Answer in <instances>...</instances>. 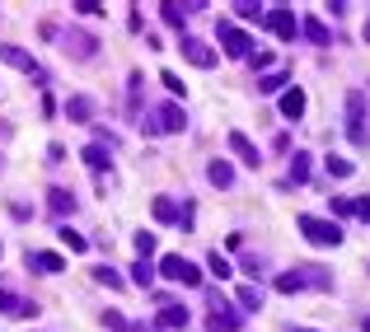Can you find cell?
Instances as JSON below:
<instances>
[{
    "mask_svg": "<svg viewBox=\"0 0 370 332\" xmlns=\"http://www.w3.org/2000/svg\"><path fill=\"white\" fill-rule=\"evenodd\" d=\"M56 239H61L71 253H89V239H84V234H76L71 225H61V230H56Z\"/></svg>",
    "mask_w": 370,
    "mask_h": 332,
    "instance_id": "cell-26",
    "label": "cell"
},
{
    "mask_svg": "<svg viewBox=\"0 0 370 332\" xmlns=\"http://www.w3.org/2000/svg\"><path fill=\"white\" fill-rule=\"evenodd\" d=\"M80 159H84L94 174H104L108 164H113V159H108V145H84V150H80Z\"/></svg>",
    "mask_w": 370,
    "mask_h": 332,
    "instance_id": "cell-21",
    "label": "cell"
},
{
    "mask_svg": "<svg viewBox=\"0 0 370 332\" xmlns=\"http://www.w3.org/2000/svg\"><path fill=\"white\" fill-rule=\"evenodd\" d=\"M0 61H5V66H14V71H24L28 80H47V71H43V66H38L24 47H0Z\"/></svg>",
    "mask_w": 370,
    "mask_h": 332,
    "instance_id": "cell-7",
    "label": "cell"
},
{
    "mask_svg": "<svg viewBox=\"0 0 370 332\" xmlns=\"http://www.w3.org/2000/svg\"><path fill=\"white\" fill-rule=\"evenodd\" d=\"M333 215H356V202L351 197H333Z\"/></svg>",
    "mask_w": 370,
    "mask_h": 332,
    "instance_id": "cell-36",
    "label": "cell"
},
{
    "mask_svg": "<svg viewBox=\"0 0 370 332\" xmlns=\"http://www.w3.org/2000/svg\"><path fill=\"white\" fill-rule=\"evenodd\" d=\"M347 136H351V145H370V131H366V94H361V89H351V94H347Z\"/></svg>",
    "mask_w": 370,
    "mask_h": 332,
    "instance_id": "cell-4",
    "label": "cell"
},
{
    "mask_svg": "<svg viewBox=\"0 0 370 332\" xmlns=\"http://www.w3.org/2000/svg\"><path fill=\"white\" fill-rule=\"evenodd\" d=\"M239 305L244 309H263V285H239Z\"/></svg>",
    "mask_w": 370,
    "mask_h": 332,
    "instance_id": "cell-30",
    "label": "cell"
},
{
    "mask_svg": "<svg viewBox=\"0 0 370 332\" xmlns=\"http://www.w3.org/2000/svg\"><path fill=\"white\" fill-rule=\"evenodd\" d=\"M356 215H361V220H370V197H356Z\"/></svg>",
    "mask_w": 370,
    "mask_h": 332,
    "instance_id": "cell-41",
    "label": "cell"
},
{
    "mask_svg": "<svg viewBox=\"0 0 370 332\" xmlns=\"http://www.w3.org/2000/svg\"><path fill=\"white\" fill-rule=\"evenodd\" d=\"M0 257H5V244H0Z\"/></svg>",
    "mask_w": 370,
    "mask_h": 332,
    "instance_id": "cell-45",
    "label": "cell"
},
{
    "mask_svg": "<svg viewBox=\"0 0 370 332\" xmlns=\"http://www.w3.org/2000/svg\"><path fill=\"white\" fill-rule=\"evenodd\" d=\"M178 51H183V56L192 61V66H197V71H211V66H216V51L207 47L202 38H183V43H178Z\"/></svg>",
    "mask_w": 370,
    "mask_h": 332,
    "instance_id": "cell-9",
    "label": "cell"
},
{
    "mask_svg": "<svg viewBox=\"0 0 370 332\" xmlns=\"http://www.w3.org/2000/svg\"><path fill=\"white\" fill-rule=\"evenodd\" d=\"M281 117H291V122L305 117V89H286L281 94Z\"/></svg>",
    "mask_w": 370,
    "mask_h": 332,
    "instance_id": "cell-15",
    "label": "cell"
},
{
    "mask_svg": "<svg viewBox=\"0 0 370 332\" xmlns=\"http://www.w3.org/2000/svg\"><path fill=\"white\" fill-rule=\"evenodd\" d=\"M159 84H164V89H169V94H183V80L174 75V71H164V75H159Z\"/></svg>",
    "mask_w": 370,
    "mask_h": 332,
    "instance_id": "cell-37",
    "label": "cell"
},
{
    "mask_svg": "<svg viewBox=\"0 0 370 332\" xmlns=\"http://www.w3.org/2000/svg\"><path fill=\"white\" fill-rule=\"evenodd\" d=\"M71 10H76V14H84V19H99V14H104V5H99V0H76Z\"/></svg>",
    "mask_w": 370,
    "mask_h": 332,
    "instance_id": "cell-34",
    "label": "cell"
},
{
    "mask_svg": "<svg viewBox=\"0 0 370 332\" xmlns=\"http://www.w3.org/2000/svg\"><path fill=\"white\" fill-rule=\"evenodd\" d=\"M187 323H192V318H187L183 305H164L159 309V328L164 332H178V328H187Z\"/></svg>",
    "mask_w": 370,
    "mask_h": 332,
    "instance_id": "cell-13",
    "label": "cell"
},
{
    "mask_svg": "<svg viewBox=\"0 0 370 332\" xmlns=\"http://www.w3.org/2000/svg\"><path fill=\"white\" fill-rule=\"evenodd\" d=\"M47 211H52V215H71V211H76V197H71L66 187H52V192H47Z\"/></svg>",
    "mask_w": 370,
    "mask_h": 332,
    "instance_id": "cell-19",
    "label": "cell"
},
{
    "mask_svg": "<svg viewBox=\"0 0 370 332\" xmlns=\"http://www.w3.org/2000/svg\"><path fill=\"white\" fill-rule=\"evenodd\" d=\"M14 305H19V300H14V295H10V290L0 285V313H14Z\"/></svg>",
    "mask_w": 370,
    "mask_h": 332,
    "instance_id": "cell-39",
    "label": "cell"
},
{
    "mask_svg": "<svg viewBox=\"0 0 370 332\" xmlns=\"http://www.w3.org/2000/svg\"><path fill=\"white\" fill-rule=\"evenodd\" d=\"M263 24L272 28V33H277L281 43H295V33H300V19H295L291 10H286V5H272V10H267V19H263Z\"/></svg>",
    "mask_w": 370,
    "mask_h": 332,
    "instance_id": "cell-6",
    "label": "cell"
},
{
    "mask_svg": "<svg viewBox=\"0 0 370 332\" xmlns=\"http://www.w3.org/2000/svg\"><path fill=\"white\" fill-rule=\"evenodd\" d=\"M159 276H164V281H178V285H192V290L202 285L197 262H187L183 253H164V257H159Z\"/></svg>",
    "mask_w": 370,
    "mask_h": 332,
    "instance_id": "cell-3",
    "label": "cell"
},
{
    "mask_svg": "<svg viewBox=\"0 0 370 332\" xmlns=\"http://www.w3.org/2000/svg\"><path fill=\"white\" fill-rule=\"evenodd\" d=\"M220 47H225V56H235V61H253V38L239 24H220Z\"/></svg>",
    "mask_w": 370,
    "mask_h": 332,
    "instance_id": "cell-5",
    "label": "cell"
},
{
    "mask_svg": "<svg viewBox=\"0 0 370 332\" xmlns=\"http://www.w3.org/2000/svg\"><path fill=\"white\" fill-rule=\"evenodd\" d=\"M28 267L43 272V276H56V272H66V257L61 253H28Z\"/></svg>",
    "mask_w": 370,
    "mask_h": 332,
    "instance_id": "cell-11",
    "label": "cell"
},
{
    "mask_svg": "<svg viewBox=\"0 0 370 332\" xmlns=\"http://www.w3.org/2000/svg\"><path fill=\"white\" fill-rule=\"evenodd\" d=\"M300 272H305V285H310V290H333V276H328L323 267H300Z\"/></svg>",
    "mask_w": 370,
    "mask_h": 332,
    "instance_id": "cell-28",
    "label": "cell"
},
{
    "mask_svg": "<svg viewBox=\"0 0 370 332\" xmlns=\"http://www.w3.org/2000/svg\"><path fill=\"white\" fill-rule=\"evenodd\" d=\"M207 328H211V332H239V328H244V313H235L230 305H216L211 318H207Z\"/></svg>",
    "mask_w": 370,
    "mask_h": 332,
    "instance_id": "cell-10",
    "label": "cell"
},
{
    "mask_svg": "<svg viewBox=\"0 0 370 332\" xmlns=\"http://www.w3.org/2000/svg\"><path fill=\"white\" fill-rule=\"evenodd\" d=\"M192 10H202V5H178V0H164V5H159V19H164L169 28H183V19L192 14Z\"/></svg>",
    "mask_w": 370,
    "mask_h": 332,
    "instance_id": "cell-12",
    "label": "cell"
},
{
    "mask_svg": "<svg viewBox=\"0 0 370 332\" xmlns=\"http://www.w3.org/2000/svg\"><path fill=\"white\" fill-rule=\"evenodd\" d=\"M323 169H328V178H351V174H356V164L343 159V154H328V159H323Z\"/></svg>",
    "mask_w": 370,
    "mask_h": 332,
    "instance_id": "cell-24",
    "label": "cell"
},
{
    "mask_svg": "<svg viewBox=\"0 0 370 332\" xmlns=\"http://www.w3.org/2000/svg\"><path fill=\"white\" fill-rule=\"evenodd\" d=\"M235 14L239 19H244V24H263L267 14H263V5H258V0H239L235 5Z\"/></svg>",
    "mask_w": 370,
    "mask_h": 332,
    "instance_id": "cell-27",
    "label": "cell"
},
{
    "mask_svg": "<svg viewBox=\"0 0 370 332\" xmlns=\"http://www.w3.org/2000/svg\"><path fill=\"white\" fill-rule=\"evenodd\" d=\"M286 84H291V75H286V71H272V75L258 80V94H286Z\"/></svg>",
    "mask_w": 370,
    "mask_h": 332,
    "instance_id": "cell-23",
    "label": "cell"
},
{
    "mask_svg": "<svg viewBox=\"0 0 370 332\" xmlns=\"http://www.w3.org/2000/svg\"><path fill=\"white\" fill-rule=\"evenodd\" d=\"M94 47H99V43H94L89 33H66V51H76L80 61H89V56H94Z\"/></svg>",
    "mask_w": 370,
    "mask_h": 332,
    "instance_id": "cell-17",
    "label": "cell"
},
{
    "mask_svg": "<svg viewBox=\"0 0 370 332\" xmlns=\"http://www.w3.org/2000/svg\"><path fill=\"white\" fill-rule=\"evenodd\" d=\"M291 332H314V328H291Z\"/></svg>",
    "mask_w": 370,
    "mask_h": 332,
    "instance_id": "cell-44",
    "label": "cell"
},
{
    "mask_svg": "<svg viewBox=\"0 0 370 332\" xmlns=\"http://www.w3.org/2000/svg\"><path fill=\"white\" fill-rule=\"evenodd\" d=\"M150 215H155L159 225H178V220H183V211L169 202V197H155V202H150Z\"/></svg>",
    "mask_w": 370,
    "mask_h": 332,
    "instance_id": "cell-14",
    "label": "cell"
},
{
    "mask_svg": "<svg viewBox=\"0 0 370 332\" xmlns=\"http://www.w3.org/2000/svg\"><path fill=\"white\" fill-rule=\"evenodd\" d=\"M104 328H108V332H132V323H127L117 309H108V313H104Z\"/></svg>",
    "mask_w": 370,
    "mask_h": 332,
    "instance_id": "cell-33",
    "label": "cell"
},
{
    "mask_svg": "<svg viewBox=\"0 0 370 332\" xmlns=\"http://www.w3.org/2000/svg\"><path fill=\"white\" fill-rule=\"evenodd\" d=\"M225 145H230V154H235L239 164H248V169H258V164H263L258 145H253V141H248L244 131H230V136H225Z\"/></svg>",
    "mask_w": 370,
    "mask_h": 332,
    "instance_id": "cell-8",
    "label": "cell"
},
{
    "mask_svg": "<svg viewBox=\"0 0 370 332\" xmlns=\"http://www.w3.org/2000/svg\"><path fill=\"white\" fill-rule=\"evenodd\" d=\"M94 281L108 285V290H122V285H127L122 276H117V272H113V267H94Z\"/></svg>",
    "mask_w": 370,
    "mask_h": 332,
    "instance_id": "cell-31",
    "label": "cell"
},
{
    "mask_svg": "<svg viewBox=\"0 0 370 332\" xmlns=\"http://www.w3.org/2000/svg\"><path fill=\"white\" fill-rule=\"evenodd\" d=\"M286 178H291V182H310V154H305V150L291 154V169H286Z\"/></svg>",
    "mask_w": 370,
    "mask_h": 332,
    "instance_id": "cell-25",
    "label": "cell"
},
{
    "mask_svg": "<svg viewBox=\"0 0 370 332\" xmlns=\"http://www.w3.org/2000/svg\"><path fill=\"white\" fill-rule=\"evenodd\" d=\"M361 328H366V332H370V313H366V318H361Z\"/></svg>",
    "mask_w": 370,
    "mask_h": 332,
    "instance_id": "cell-42",
    "label": "cell"
},
{
    "mask_svg": "<svg viewBox=\"0 0 370 332\" xmlns=\"http://www.w3.org/2000/svg\"><path fill=\"white\" fill-rule=\"evenodd\" d=\"M277 290H281V295H300V290H310V285H305V272H300V267H295V272H281V276H277Z\"/></svg>",
    "mask_w": 370,
    "mask_h": 332,
    "instance_id": "cell-22",
    "label": "cell"
},
{
    "mask_svg": "<svg viewBox=\"0 0 370 332\" xmlns=\"http://www.w3.org/2000/svg\"><path fill=\"white\" fill-rule=\"evenodd\" d=\"M14 318H38V305H33V300H19V305H14Z\"/></svg>",
    "mask_w": 370,
    "mask_h": 332,
    "instance_id": "cell-38",
    "label": "cell"
},
{
    "mask_svg": "<svg viewBox=\"0 0 370 332\" xmlns=\"http://www.w3.org/2000/svg\"><path fill=\"white\" fill-rule=\"evenodd\" d=\"M300 33H305L314 47H328V43H333V38H328V28H323V19H314V14H310V19H300Z\"/></svg>",
    "mask_w": 370,
    "mask_h": 332,
    "instance_id": "cell-16",
    "label": "cell"
},
{
    "mask_svg": "<svg viewBox=\"0 0 370 332\" xmlns=\"http://www.w3.org/2000/svg\"><path fill=\"white\" fill-rule=\"evenodd\" d=\"M66 117H71V122H94V99L76 94V99L66 103Z\"/></svg>",
    "mask_w": 370,
    "mask_h": 332,
    "instance_id": "cell-18",
    "label": "cell"
},
{
    "mask_svg": "<svg viewBox=\"0 0 370 332\" xmlns=\"http://www.w3.org/2000/svg\"><path fill=\"white\" fill-rule=\"evenodd\" d=\"M366 43H370V19H366Z\"/></svg>",
    "mask_w": 370,
    "mask_h": 332,
    "instance_id": "cell-43",
    "label": "cell"
},
{
    "mask_svg": "<svg viewBox=\"0 0 370 332\" xmlns=\"http://www.w3.org/2000/svg\"><path fill=\"white\" fill-rule=\"evenodd\" d=\"M207 178H211L216 187H235V169H230L225 159H211V164H207Z\"/></svg>",
    "mask_w": 370,
    "mask_h": 332,
    "instance_id": "cell-20",
    "label": "cell"
},
{
    "mask_svg": "<svg viewBox=\"0 0 370 332\" xmlns=\"http://www.w3.org/2000/svg\"><path fill=\"white\" fill-rule=\"evenodd\" d=\"M295 230L305 234L314 248H338V244H343V225H338V220H323V215H300Z\"/></svg>",
    "mask_w": 370,
    "mask_h": 332,
    "instance_id": "cell-1",
    "label": "cell"
},
{
    "mask_svg": "<svg viewBox=\"0 0 370 332\" xmlns=\"http://www.w3.org/2000/svg\"><path fill=\"white\" fill-rule=\"evenodd\" d=\"M132 285H141V290H150V285H155V267H150L146 257L132 267Z\"/></svg>",
    "mask_w": 370,
    "mask_h": 332,
    "instance_id": "cell-29",
    "label": "cell"
},
{
    "mask_svg": "<svg viewBox=\"0 0 370 332\" xmlns=\"http://www.w3.org/2000/svg\"><path fill=\"white\" fill-rule=\"evenodd\" d=\"M207 267H211V276H220V281H225V276H230V272H235V267H230V262H225V257H220V248H216V253L207 257Z\"/></svg>",
    "mask_w": 370,
    "mask_h": 332,
    "instance_id": "cell-32",
    "label": "cell"
},
{
    "mask_svg": "<svg viewBox=\"0 0 370 332\" xmlns=\"http://www.w3.org/2000/svg\"><path fill=\"white\" fill-rule=\"evenodd\" d=\"M141 127H146V136H174V131L187 127V112L178 103H159L155 112H150V122H141Z\"/></svg>",
    "mask_w": 370,
    "mask_h": 332,
    "instance_id": "cell-2",
    "label": "cell"
},
{
    "mask_svg": "<svg viewBox=\"0 0 370 332\" xmlns=\"http://www.w3.org/2000/svg\"><path fill=\"white\" fill-rule=\"evenodd\" d=\"M136 253L150 262V253H155V234H136Z\"/></svg>",
    "mask_w": 370,
    "mask_h": 332,
    "instance_id": "cell-35",
    "label": "cell"
},
{
    "mask_svg": "<svg viewBox=\"0 0 370 332\" xmlns=\"http://www.w3.org/2000/svg\"><path fill=\"white\" fill-rule=\"evenodd\" d=\"M47 159H52V164H61V159H66V145H56V141H52V145H47Z\"/></svg>",
    "mask_w": 370,
    "mask_h": 332,
    "instance_id": "cell-40",
    "label": "cell"
}]
</instances>
